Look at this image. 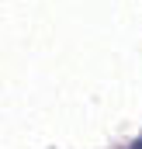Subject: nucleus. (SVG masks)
<instances>
[{
	"label": "nucleus",
	"mask_w": 142,
	"mask_h": 149,
	"mask_svg": "<svg viewBox=\"0 0 142 149\" xmlns=\"http://www.w3.org/2000/svg\"><path fill=\"white\" fill-rule=\"evenodd\" d=\"M132 149H142V139H139V142H135V146H132Z\"/></svg>",
	"instance_id": "obj_1"
}]
</instances>
